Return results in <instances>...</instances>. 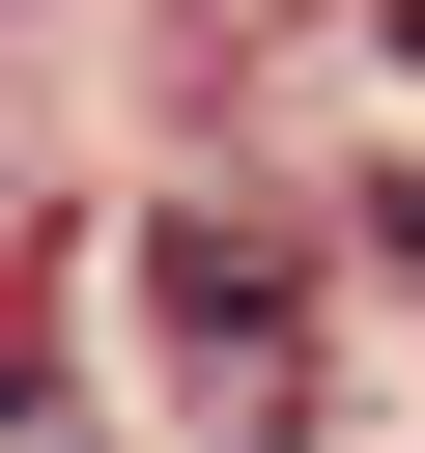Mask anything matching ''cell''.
<instances>
[{
	"instance_id": "6da1fadb",
	"label": "cell",
	"mask_w": 425,
	"mask_h": 453,
	"mask_svg": "<svg viewBox=\"0 0 425 453\" xmlns=\"http://www.w3.org/2000/svg\"><path fill=\"white\" fill-rule=\"evenodd\" d=\"M142 311H170L198 425H255V453L340 396V368H312V255H283V226H227V198H198V226H142Z\"/></svg>"
},
{
	"instance_id": "7a4b0ae2",
	"label": "cell",
	"mask_w": 425,
	"mask_h": 453,
	"mask_svg": "<svg viewBox=\"0 0 425 453\" xmlns=\"http://www.w3.org/2000/svg\"><path fill=\"white\" fill-rule=\"evenodd\" d=\"M0 453H113V425H85V396H57V368H0Z\"/></svg>"
},
{
	"instance_id": "3957f363",
	"label": "cell",
	"mask_w": 425,
	"mask_h": 453,
	"mask_svg": "<svg viewBox=\"0 0 425 453\" xmlns=\"http://www.w3.org/2000/svg\"><path fill=\"white\" fill-rule=\"evenodd\" d=\"M397 57H425V0H397Z\"/></svg>"
}]
</instances>
